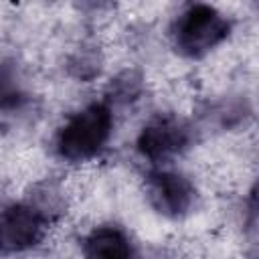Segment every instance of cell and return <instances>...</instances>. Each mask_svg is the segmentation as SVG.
Returning <instances> with one entry per match:
<instances>
[{
    "label": "cell",
    "instance_id": "cell-1",
    "mask_svg": "<svg viewBox=\"0 0 259 259\" xmlns=\"http://www.w3.org/2000/svg\"><path fill=\"white\" fill-rule=\"evenodd\" d=\"M113 113L107 101H93L73 113L57 132L55 150L67 162L95 158L111 138Z\"/></svg>",
    "mask_w": 259,
    "mask_h": 259
},
{
    "label": "cell",
    "instance_id": "cell-2",
    "mask_svg": "<svg viewBox=\"0 0 259 259\" xmlns=\"http://www.w3.org/2000/svg\"><path fill=\"white\" fill-rule=\"evenodd\" d=\"M231 32V20L210 4H190L174 20L172 38L180 55L198 59L219 47Z\"/></svg>",
    "mask_w": 259,
    "mask_h": 259
},
{
    "label": "cell",
    "instance_id": "cell-3",
    "mask_svg": "<svg viewBox=\"0 0 259 259\" xmlns=\"http://www.w3.org/2000/svg\"><path fill=\"white\" fill-rule=\"evenodd\" d=\"M51 219L32 202H10L0 208V253H22L36 247Z\"/></svg>",
    "mask_w": 259,
    "mask_h": 259
},
{
    "label": "cell",
    "instance_id": "cell-4",
    "mask_svg": "<svg viewBox=\"0 0 259 259\" xmlns=\"http://www.w3.org/2000/svg\"><path fill=\"white\" fill-rule=\"evenodd\" d=\"M146 198L160 214L180 219L194 206L196 188L180 172L152 170L146 178Z\"/></svg>",
    "mask_w": 259,
    "mask_h": 259
},
{
    "label": "cell",
    "instance_id": "cell-5",
    "mask_svg": "<svg viewBox=\"0 0 259 259\" xmlns=\"http://www.w3.org/2000/svg\"><path fill=\"white\" fill-rule=\"evenodd\" d=\"M190 140L192 132L182 119L174 115H158L144 125L138 136L136 148L146 160L160 162L186 150Z\"/></svg>",
    "mask_w": 259,
    "mask_h": 259
},
{
    "label": "cell",
    "instance_id": "cell-6",
    "mask_svg": "<svg viewBox=\"0 0 259 259\" xmlns=\"http://www.w3.org/2000/svg\"><path fill=\"white\" fill-rule=\"evenodd\" d=\"M85 259H132L134 245L127 233L115 225H101L87 233L83 239Z\"/></svg>",
    "mask_w": 259,
    "mask_h": 259
},
{
    "label": "cell",
    "instance_id": "cell-7",
    "mask_svg": "<svg viewBox=\"0 0 259 259\" xmlns=\"http://www.w3.org/2000/svg\"><path fill=\"white\" fill-rule=\"evenodd\" d=\"M26 101V87L14 61H0V111L16 109Z\"/></svg>",
    "mask_w": 259,
    "mask_h": 259
},
{
    "label": "cell",
    "instance_id": "cell-8",
    "mask_svg": "<svg viewBox=\"0 0 259 259\" xmlns=\"http://www.w3.org/2000/svg\"><path fill=\"white\" fill-rule=\"evenodd\" d=\"M142 75L136 73V71H123L119 73L109 89H107V95H109V101L113 103H130V101H136L142 93Z\"/></svg>",
    "mask_w": 259,
    "mask_h": 259
},
{
    "label": "cell",
    "instance_id": "cell-9",
    "mask_svg": "<svg viewBox=\"0 0 259 259\" xmlns=\"http://www.w3.org/2000/svg\"><path fill=\"white\" fill-rule=\"evenodd\" d=\"M71 69L81 79H91L99 73V59L93 53H79L75 59H71Z\"/></svg>",
    "mask_w": 259,
    "mask_h": 259
}]
</instances>
